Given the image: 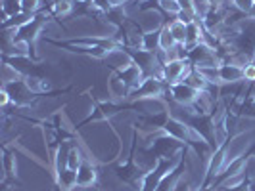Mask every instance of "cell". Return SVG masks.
Segmentation results:
<instances>
[{"instance_id": "obj_17", "label": "cell", "mask_w": 255, "mask_h": 191, "mask_svg": "<svg viewBox=\"0 0 255 191\" xmlns=\"http://www.w3.org/2000/svg\"><path fill=\"white\" fill-rule=\"evenodd\" d=\"M177 46V40L171 35V29L169 25H165L161 31H159V50H171Z\"/></svg>"}, {"instance_id": "obj_15", "label": "cell", "mask_w": 255, "mask_h": 191, "mask_svg": "<svg viewBox=\"0 0 255 191\" xmlns=\"http://www.w3.org/2000/svg\"><path fill=\"white\" fill-rule=\"evenodd\" d=\"M169 29H171V35L175 37V40H177V44H184L186 42V23H182L180 19H171L169 23Z\"/></svg>"}, {"instance_id": "obj_6", "label": "cell", "mask_w": 255, "mask_h": 191, "mask_svg": "<svg viewBox=\"0 0 255 191\" xmlns=\"http://www.w3.org/2000/svg\"><path fill=\"white\" fill-rule=\"evenodd\" d=\"M117 75L121 76V80L127 84L130 92H136V90L142 86V82L146 80V75H144V71H142V69L136 64H132L130 67H128V69L121 71V73H117Z\"/></svg>"}, {"instance_id": "obj_24", "label": "cell", "mask_w": 255, "mask_h": 191, "mask_svg": "<svg viewBox=\"0 0 255 191\" xmlns=\"http://www.w3.org/2000/svg\"><path fill=\"white\" fill-rule=\"evenodd\" d=\"M8 103H12V96H10V92L2 86V92H0V105L6 109L8 107Z\"/></svg>"}, {"instance_id": "obj_11", "label": "cell", "mask_w": 255, "mask_h": 191, "mask_svg": "<svg viewBox=\"0 0 255 191\" xmlns=\"http://www.w3.org/2000/svg\"><path fill=\"white\" fill-rule=\"evenodd\" d=\"M182 82H184V84H188V86L194 88L196 92H204V90L209 88V82L202 76V73H200L198 69H192L190 73L182 78Z\"/></svg>"}, {"instance_id": "obj_1", "label": "cell", "mask_w": 255, "mask_h": 191, "mask_svg": "<svg viewBox=\"0 0 255 191\" xmlns=\"http://www.w3.org/2000/svg\"><path fill=\"white\" fill-rule=\"evenodd\" d=\"M132 21L140 27L142 33H153V31H159V29H163V27L167 25L165 15L161 13L159 8H146V10H140Z\"/></svg>"}, {"instance_id": "obj_8", "label": "cell", "mask_w": 255, "mask_h": 191, "mask_svg": "<svg viewBox=\"0 0 255 191\" xmlns=\"http://www.w3.org/2000/svg\"><path fill=\"white\" fill-rule=\"evenodd\" d=\"M136 107H140L142 113L146 115H163L165 111H169V102L165 98H144V100H138Z\"/></svg>"}, {"instance_id": "obj_9", "label": "cell", "mask_w": 255, "mask_h": 191, "mask_svg": "<svg viewBox=\"0 0 255 191\" xmlns=\"http://www.w3.org/2000/svg\"><path fill=\"white\" fill-rule=\"evenodd\" d=\"M219 73H221V84H238V82H244V69L238 67V65H219Z\"/></svg>"}, {"instance_id": "obj_13", "label": "cell", "mask_w": 255, "mask_h": 191, "mask_svg": "<svg viewBox=\"0 0 255 191\" xmlns=\"http://www.w3.org/2000/svg\"><path fill=\"white\" fill-rule=\"evenodd\" d=\"M35 19V15L33 13H27V12H19L12 15V17H8L6 21H4V29L6 27H12V29H21L23 25H27L29 21H33Z\"/></svg>"}, {"instance_id": "obj_25", "label": "cell", "mask_w": 255, "mask_h": 191, "mask_svg": "<svg viewBox=\"0 0 255 191\" xmlns=\"http://www.w3.org/2000/svg\"><path fill=\"white\" fill-rule=\"evenodd\" d=\"M230 191H252V188H250V184L246 182L244 186H240V188H236V190H230Z\"/></svg>"}, {"instance_id": "obj_3", "label": "cell", "mask_w": 255, "mask_h": 191, "mask_svg": "<svg viewBox=\"0 0 255 191\" xmlns=\"http://www.w3.org/2000/svg\"><path fill=\"white\" fill-rule=\"evenodd\" d=\"M104 62L114 69V73H121V71H125V69H128L130 65L134 64L132 56L128 54V50L125 48V46H117V48H114V50H110L108 54H106Z\"/></svg>"}, {"instance_id": "obj_16", "label": "cell", "mask_w": 255, "mask_h": 191, "mask_svg": "<svg viewBox=\"0 0 255 191\" xmlns=\"http://www.w3.org/2000/svg\"><path fill=\"white\" fill-rule=\"evenodd\" d=\"M73 8H75V4H73L71 0H54V4H52V12L56 13L58 17H67V15H71Z\"/></svg>"}, {"instance_id": "obj_4", "label": "cell", "mask_w": 255, "mask_h": 191, "mask_svg": "<svg viewBox=\"0 0 255 191\" xmlns=\"http://www.w3.org/2000/svg\"><path fill=\"white\" fill-rule=\"evenodd\" d=\"M92 186H98V170L92 159L87 157L77 168V190H89Z\"/></svg>"}, {"instance_id": "obj_23", "label": "cell", "mask_w": 255, "mask_h": 191, "mask_svg": "<svg viewBox=\"0 0 255 191\" xmlns=\"http://www.w3.org/2000/svg\"><path fill=\"white\" fill-rule=\"evenodd\" d=\"M244 80L254 84L255 82V64H250L248 67H244Z\"/></svg>"}, {"instance_id": "obj_10", "label": "cell", "mask_w": 255, "mask_h": 191, "mask_svg": "<svg viewBox=\"0 0 255 191\" xmlns=\"http://www.w3.org/2000/svg\"><path fill=\"white\" fill-rule=\"evenodd\" d=\"M56 184L60 186V190L62 191H71L77 188V170H73V168H65V170H62L58 176H56Z\"/></svg>"}, {"instance_id": "obj_19", "label": "cell", "mask_w": 255, "mask_h": 191, "mask_svg": "<svg viewBox=\"0 0 255 191\" xmlns=\"http://www.w3.org/2000/svg\"><path fill=\"white\" fill-rule=\"evenodd\" d=\"M4 180L8 176L12 178H17V161H15V155H12L10 151L4 153Z\"/></svg>"}, {"instance_id": "obj_5", "label": "cell", "mask_w": 255, "mask_h": 191, "mask_svg": "<svg viewBox=\"0 0 255 191\" xmlns=\"http://www.w3.org/2000/svg\"><path fill=\"white\" fill-rule=\"evenodd\" d=\"M163 130L171 140H177L180 143H188V130H190V123H184L175 117H167L163 123Z\"/></svg>"}, {"instance_id": "obj_12", "label": "cell", "mask_w": 255, "mask_h": 191, "mask_svg": "<svg viewBox=\"0 0 255 191\" xmlns=\"http://www.w3.org/2000/svg\"><path fill=\"white\" fill-rule=\"evenodd\" d=\"M248 182V178H246V174H234V176H223L221 178V182H219V190H236V188H240V186H244Z\"/></svg>"}, {"instance_id": "obj_20", "label": "cell", "mask_w": 255, "mask_h": 191, "mask_svg": "<svg viewBox=\"0 0 255 191\" xmlns=\"http://www.w3.org/2000/svg\"><path fill=\"white\" fill-rule=\"evenodd\" d=\"M202 76L209 82V86H221V73H219V67H204V69H198Z\"/></svg>"}, {"instance_id": "obj_22", "label": "cell", "mask_w": 255, "mask_h": 191, "mask_svg": "<svg viewBox=\"0 0 255 191\" xmlns=\"http://www.w3.org/2000/svg\"><path fill=\"white\" fill-rule=\"evenodd\" d=\"M19 8H21V12L37 15L42 10V0H19Z\"/></svg>"}, {"instance_id": "obj_7", "label": "cell", "mask_w": 255, "mask_h": 191, "mask_svg": "<svg viewBox=\"0 0 255 191\" xmlns=\"http://www.w3.org/2000/svg\"><path fill=\"white\" fill-rule=\"evenodd\" d=\"M205 42V27L202 21H192L186 25V42H184V48L190 52L194 50L198 44Z\"/></svg>"}, {"instance_id": "obj_18", "label": "cell", "mask_w": 255, "mask_h": 191, "mask_svg": "<svg viewBox=\"0 0 255 191\" xmlns=\"http://www.w3.org/2000/svg\"><path fill=\"white\" fill-rule=\"evenodd\" d=\"M159 31H161V29H159ZM159 31L144 33V44H142V50L153 52V54L159 50Z\"/></svg>"}, {"instance_id": "obj_27", "label": "cell", "mask_w": 255, "mask_h": 191, "mask_svg": "<svg viewBox=\"0 0 255 191\" xmlns=\"http://www.w3.org/2000/svg\"><path fill=\"white\" fill-rule=\"evenodd\" d=\"M140 2H142V0H140Z\"/></svg>"}, {"instance_id": "obj_2", "label": "cell", "mask_w": 255, "mask_h": 191, "mask_svg": "<svg viewBox=\"0 0 255 191\" xmlns=\"http://www.w3.org/2000/svg\"><path fill=\"white\" fill-rule=\"evenodd\" d=\"M167 94H169V100H171V102L180 103V105H194L196 98H198V92L194 88H190L188 84H184V82L167 84ZM169 100H167V102H169Z\"/></svg>"}, {"instance_id": "obj_14", "label": "cell", "mask_w": 255, "mask_h": 191, "mask_svg": "<svg viewBox=\"0 0 255 191\" xmlns=\"http://www.w3.org/2000/svg\"><path fill=\"white\" fill-rule=\"evenodd\" d=\"M192 10L196 13L198 21H204L209 15V12L213 10V2L211 0H192Z\"/></svg>"}, {"instance_id": "obj_21", "label": "cell", "mask_w": 255, "mask_h": 191, "mask_svg": "<svg viewBox=\"0 0 255 191\" xmlns=\"http://www.w3.org/2000/svg\"><path fill=\"white\" fill-rule=\"evenodd\" d=\"M157 8H159L161 12L173 15V17H177L179 12H180L179 0H157Z\"/></svg>"}, {"instance_id": "obj_26", "label": "cell", "mask_w": 255, "mask_h": 191, "mask_svg": "<svg viewBox=\"0 0 255 191\" xmlns=\"http://www.w3.org/2000/svg\"><path fill=\"white\" fill-rule=\"evenodd\" d=\"M250 103H252V111H255V96L252 98V102H250Z\"/></svg>"}]
</instances>
